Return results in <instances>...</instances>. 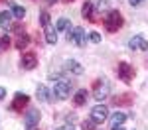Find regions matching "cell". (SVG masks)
I'll return each instance as SVG.
<instances>
[{
  "label": "cell",
  "instance_id": "20",
  "mask_svg": "<svg viewBox=\"0 0 148 130\" xmlns=\"http://www.w3.org/2000/svg\"><path fill=\"white\" fill-rule=\"evenodd\" d=\"M113 103H114V105H130V103H132V95H121V97H114Z\"/></svg>",
  "mask_w": 148,
  "mask_h": 130
},
{
  "label": "cell",
  "instance_id": "6",
  "mask_svg": "<svg viewBox=\"0 0 148 130\" xmlns=\"http://www.w3.org/2000/svg\"><path fill=\"white\" fill-rule=\"evenodd\" d=\"M116 73H119V79L125 83H130L132 81V77H134V69H132V65H128V63H119V69H116Z\"/></svg>",
  "mask_w": 148,
  "mask_h": 130
},
{
  "label": "cell",
  "instance_id": "28",
  "mask_svg": "<svg viewBox=\"0 0 148 130\" xmlns=\"http://www.w3.org/2000/svg\"><path fill=\"white\" fill-rule=\"evenodd\" d=\"M128 2H130L132 6H138V4H140V2H144V0H128Z\"/></svg>",
  "mask_w": 148,
  "mask_h": 130
},
{
  "label": "cell",
  "instance_id": "26",
  "mask_svg": "<svg viewBox=\"0 0 148 130\" xmlns=\"http://www.w3.org/2000/svg\"><path fill=\"white\" fill-rule=\"evenodd\" d=\"M97 8H99V10H101V8H107V0H99V2H97Z\"/></svg>",
  "mask_w": 148,
  "mask_h": 130
},
{
  "label": "cell",
  "instance_id": "18",
  "mask_svg": "<svg viewBox=\"0 0 148 130\" xmlns=\"http://www.w3.org/2000/svg\"><path fill=\"white\" fill-rule=\"evenodd\" d=\"M28 44H30V37H28L26 34H18V39L14 42L16 49H26V47H28Z\"/></svg>",
  "mask_w": 148,
  "mask_h": 130
},
{
  "label": "cell",
  "instance_id": "24",
  "mask_svg": "<svg viewBox=\"0 0 148 130\" xmlns=\"http://www.w3.org/2000/svg\"><path fill=\"white\" fill-rule=\"evenodd\" d=\"M89 39H91L93 44H101V34L99 32H91L89 34Z\"/></svg>",
  "mask_w": 148,
  "mask_h": 130
},
{
  "label": "cell",
  "instance_id": "10",
  "mask_svg": "<svg viewBox=\"0 0 148 130\" xmlns=\"http://www.w3.org/2000/svg\"><path fill=\"white\" fill-rule=\"evenodd\" d=\"M28 101H30V97L26 93H16L14 95V103H12V110H22V106L28 105Z\"/></svg>",
  "mask_w": 148,
  "mask_h": 130
},
{
  "label": "cell",
  "instance_id": "23",
  "mask_svg": "<svg viewBox=\"0 0 148 130\" xmlns=\"http://www.w3.org/2000/svg\"><path fill=\"white\" fill-rule=\"evenodd\" d=\"M40 22H42V26H46V28L49 26V14H47L46 10H44L42 14H40Z\"/></svg>",
  "mask_w": 148,
  "mask_h": 130
},
{
  "label": "cell",
  "instance_id": "11",
  "mask_svg": "<svg viewBox=\"0 0 148 130\" xmlns=\"http://www.w3.org/2000/svg\"><path fill=\"white\" fill-rule=\"evenodd\" d=\"M128 46L132 47V49H138V51H148V42L142 35H134V37L128 42Z\"/></svg>",
  "mask_w": 148,
  "mask_h": 130
},
{
  "label": "cell",
  "instance_id": "14",
  "mask_svg": "<svg viewBox=\"0 0 148 130\" xmlns=\"http://www.w3.org/2000/svg\"><path fill=\"white\" fill-rule=\"evenodd\" d=\"M65 67H67V69L71 71V73H75V75H81V73L85 71V67L81 65L79 61H75V59H69L67 63H65Z\"/></svg>",
  "mask_w": 148,
  "mask_h": 130
},
{
  "label": "cell",
  "instance_id": "12",
  "mask_svg": "<svg viewBox=\"0 0 148 130\" xmlns=\"http://www.w3.org/2000/svg\"><path fill=\"white\" fill-rule=\"evenodd\" d=\"M12 20H14V14H12V12H8V10L0 12V28H2V30L8 32L12 28Z\"/></svg>",
  "mask_w": 148,
  "mask_h": 130
},
{
  "label": "cell",
  "instance_id": "29",
  "mask_svg": "<svg viewBox=\"0 0 148 130\" xmlns=\"http://www.w3.org/2000/svg\"><path fill=\"white\" fill-rule=\"evenodd\" d=\"M53 130H73V126L69 124V126H61V128H53Z\"/></svg>",
  "mask_w": 148,
  "mask_h": 130
},
{
  "label": "cell",
  "instance_id": "7",
  "mask_svg": "<svg viewBox=\"0 0 148 130\" xmlns=\"http://www.w3.org/2000/svg\"><path fill=\"white\" fill-rule=\"evenodd\" d=\"M91 118L99 124V122H105L107 118H109V108L105 105H95L91 108Z\"/></svg>",
  "mask_w": 148,
  "mask_h": 130
},
{
  "label": "cell",
  "instance_id": "31",
  "mask_svg": "<svg viewBox=\"0 0 148 130\" xmlns=\"http://www.w3.org/2000/svg\"><path fill=\"white\" fill-rule=\"evenodd\" d=\"M56 2H59V0H47V4H56Z\"/></svg>",
  "mask_w": 148,
  "mask_h": 130
},
{
  "label": "cell",
  "instance_id": "17",
  "mask_svg": "<svg viewBox=\"0 0 148 130\" xmlns=\"http://www.w3.org/2000/svg\"><path fill=\"white\" fill-rule=\"evenodd\" d=\"M126 118H128V114H125V112H113V114H111V126H119V124H123Z\"/></svg>",
  "mask_w": 148,
  "mask_h": 130
},
{
  "label": "cell",
  "instance_id": "19",
  "mask_svg": "<svg viewBox=\"0 0 148 130\" xmlns=\"http://www.w3.org/2000/svg\"><path fill=\"white\" fill-rule=\"evenodd\" d=\"M46 42L49 44V46H53V44L57 42V30L56 28H49V26L46 28Z\"/></svg>",
  "mask_w": 148,
  "mask_h": 130
},
{
  "label": "cell",
  "instance_id": "2",
  "mask_svg": "<svg viewBox=\"0 0 148 130\" xmlns=\"http://www.w3.org/2000/svg\"><path fill=\"white\" fill-rule=\"evenodd\" d=\"M67 39L73 42L75 46L85 47V44H87V34H85L83 28H71V26H69L67 28Z\"/></svg>",
  "mask_w": 148,
  "mask_h": 130
},
{
  "label": "cell",
  "instance_id": "1",
  "mask_svg": "<svg viewBox=\"0 0 148 130\" xmlns=\"http://www.w3.org/2000/svg\"><path fill=\"white\" fill-rule=\"evenodd\" d=\"M103 24L107 28V32H116L121 26H123V16L119 10H109L107 16L103 18Z\"/></svg>",
  "mask_w": 148,
  "mask_h": 130
},
{
  "label": "cell",
  "instance_id": "15",
  "mask_svg": "<svg viewBox=\"0 0 148 130\" xmlns=\"http://www.w3.org/2000/svg\"><path fill=\"white\" fill-rule=\"evenodd\" d=\"M36 95H38V101H44V103L49 101V91H47L46 85H38L36 87Z\"/></svg>",
  "mask_w": 148,
  "mask_h": 130
},
{
  "label": "cell",
  "instance_id": "13",
  "mask_svg": "<svg viewBox=\"0 0 148 130\" xmlns=\"http://www.w3.org/2000/svg\"><path fill=\"white\" fill-rule=\"evenodd\" d=\"M87 99H89V93H87L85 89H79V91L75 93V97H73V105L75 106H83L85 103H87Z\"/></svg>",
  "mask_w": 148,
  "mask_h": 130
},
{
  "label": "cell",
  "instance_id": "9",
  "mask_svg": "<svg viewBox=\"0 0 148 130\" xmlns=\"http://www.w3.org/2000/svg\"><path fill=\"white\" fill-rule=\"evenodd\" d=\"M20 65H22L24 69H34L36 65H38V55H36L34 51H26L20 59Z\"/></svg>",
  "mask_w": 148,
  "mask_h": 130
},
{
  "label": "cell",
  "instance_id": "30",
  "mask_svg": "<svg viewBox=\"0 0 148 130\" xmlns=\"http://www.w3.org/2000/svg\"><path fill=\"white\" fill-rule=\"evenodd\" d=\"M113 130H126V128H123V124H119V126H111Z\"/></svg>",
  "mask_w": 148,
  "mask_h": 130
},
{
  "label": "cell",
  "instance_id": "4",
  "mask_svg": "<svg viewBox=\"0 0 148 130\" xmlns=\"http://www.w3.org/2000/svg\"><path fill=\"white\" fill-rule=\"evenodd\" d=\"M53 93H56L57 99H69V91H71V81H67V79H57L56 83H53V89H51Z\"/></svg>",
  "mask_w": 148,
  "mask_h": 130
},
{
  "label": "cell",
  "instance_id": "35",
  "mask_svg": "<svg viewBox=\"0 0 148 130\" xmlns=\"http://www.w3.org/2000/svg\"><path fill=\"white\" fill-rule=\"evenodd\" d=\"M0 2H2V0H0Z\"/></svg>",
  "mask_w": 148,
  "mask_h": 130
},
{
  "label": "cell",
  "instance_id": "33",
  "mask_svg": "<svg viewBox=\"0 0 148 130\" xmlns=\"http://www.w3.org/2000/svg\"><path fill=\"white\" fill-rule=\"evenodd\" d=\"M32 130H38V128H32Z\"/></svg>",
  "mask_w": 148,
  "mask_h": 130
},
{
  "label": "cell",
  "instance_id": "25",
  "mask_svg": "<svg viewBox=\"0 0 148 130\" xmlns=\"http://www.w3.org/2000/svg\"><path fill=\"white\" fill-rule=\"evenodd\" d=\"M0 44H2V47H4V49H8V46H10V37H8V34L0 35Z\"/></svg>",
  "mask_w": 148,
  "mask_h": 130
},
{
  "label": "cell",
  "instance_id": "5",
  "mask_svg": "<svg viewBox=\"0 0 148 130\" xmlns=\"http://www.w3.org/2000/svg\"><path fill=\"white\" fill-rule=\"evenodd\" d=\"M40 118H42V112L38 110V108H30L26 114H24V124H26V128H36L38 126V122H40Z\"/></svg>",
  "mask_w": 148,
  "mask_h": 130
},
{
  "label": "cell",
  "instance_id": "16",
  "mask_svg": "<svg viewBox=\"0 0 148 130\" xmlns=\"http://www.w3.org/2000/svg\"><path fill=\"white\" fill-rule=\"evenodd\" d=\"M10 12L14 14V18H18V20H22L24 16H26V8L20 6V4H16V2H12V4H10Z\"/></svg>",
  "mask_w": 148,
  "mask_h": 130
},
{
  "label": "cell",
  "instance_id": "27",
  "mask_svg": "<svg viewBox=\"0 0 148 130\" xmlns=\"http://www.w3.org/2000/svg\"><path fill=\"white\" fill-rule=\"evenodd\" d=\"M6 99V87H0V101Z\"/></svg>",
  "mask_w": 148,
  "mask_h": 130
},
{
  "label": "cell",
  "instance_id": "8",
  "mask_svg": "<svg viewBox=\"0 0 148 130\" xmlns=\"http://www.w3.org/2000/svg\"><path fill=\"white\" fill-rule=\"evenodd\" d=\"M95 8H97V6H95L93 2H85L83 8H81L83 18H87L89 22H99V16H97V10H95Z\"/></svg>",
  "mask_w": 148,
  "mask_h": 130
},
{
  "label": "cell",
  "instance_id": "21",
  "mask_svg": "<svg viewBox=\"0 0 148 130\" xmlns=\"http://www.w3.org/2000/svg\"><path fill=\"white\" fill-rule=\"evenodd\" d=\"M69 26H71V24H69L67 18H59V20H57V24H56V30H57V32H63V30L67 32Z\"/></svg>",
  "mask_w": 148,
  "mask_h": 130
},
{
  "label": "cell",
  "instance_id": "34",
  "mask_svg": "<svg viewBox=\"0 0 148 130\" xmlns=\"http://www.w3.org/2000/svg\"><path fill=\"white\" fill-rule=\"evenodd\" d=\"M67 2H71V0H67Z\"/></svg>",
  "mask_w": 148,
  "mask_h": 130
},
{
  "label": "cell",
  "instance_id": "3",
  "mask_svg": "<svg viewBox=\"0 0 148 130\" xmlns=\"http://www.w3.org/2000/svg\"><path fill=\"white\" fill-rule=\"evenodd\" d=\"M93 97H95L97 101H105V99H109V97H111V85H109V81H105V79L95 81Z\"/></svg>",
  "mask_w": 148,
  "mask_h": 130
},
{
  "label": "cell",
  "instance_id": "22",
  "mask_svg": "<svg viewBox=\"0 0 148 130\" xmlns=\"http://www.w3.org/2000/svg\"><path fill=\"white\" fill-rule=\"evenodd\" d=\"M95 126H97V122H95L93 118H89V120H83V128H85V130H95Z\"/></svg>",
  "mask_w": 148,
  "mask_h": 130
},
{
  "label": "cell",
  "instance_id": "32",
  "mask_svg": "<svg viewBox=\"0 0 148 130\" xmlns=\"http://www.w3.org/2000/svg\"><path fill=\"white\" fill-rule=\"evenodd\" d=\"M0 51H4V47H2V44H0Z\"/></svg>",
  "mask_w": 148,
  "mask_h": 130
}]
</instances>
